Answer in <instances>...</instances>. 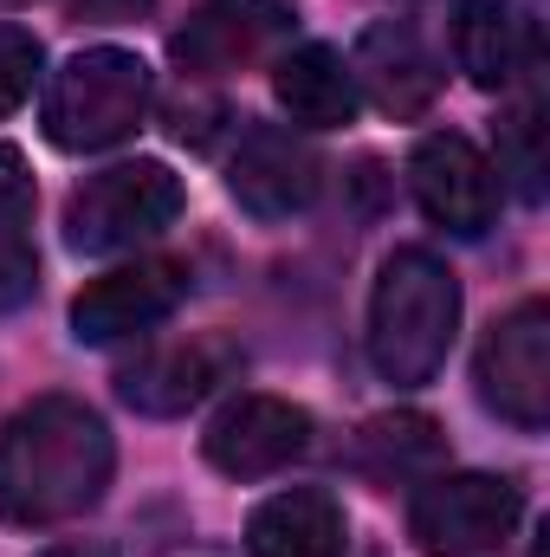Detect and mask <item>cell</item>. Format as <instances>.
Listing matches in <instances>:
<instances>
[{"label": "cell", "instance_id": "d6986e66", "mask_svg": "<svg viewBox=\"0 0 550 557\" xmlns=\"http://www.w3.org/2000/svg\"><path fill=\"white\" fill-rule=\"evenodd\" d=\"M39 39L26 33V26H0V117H13L26 98H33V85H39Z\"/></svg>", "mask_w": 550, "mask_h": 557}, {"label": "cell", "instance_id": "6da1fadb", "mask_svg": "<svg viewBox=\"0 0 550 557\" xmlns=\"http://www.w3.org/2000/svg\"><path fill=\"white\" fill-rule=\"evenodd\" d=\"M117 447L98 409L72 396H39L0 428V519L7 525H65L104 499Z\"/></svg>", "mask_w": 550, "mask_h": 557}, {"label": "cell", "instance_id": "8992f818", "mask_svg": "<svg viewBox=\"0 0 550 557\" xmlns=\"http://www.w3.org/2000/svg\"><path fill=\"white\" fill-rule=\"evenodd\" d=\"M473 383H479V403L499 421H512L525 434L545 428L550 421V305L545 298H525L518 311H505L486 331Z\"/></svg>", "mask_w": 550, "mask_h": 557}, {"label": "cell", "instance_id": "7c38bea8", "mask_svg": "<svg viewBox=\"0 0 550 557\" xmlns=\"http://www.w3.org/2000/svg\"><path fill=\"white\" fill-rule=\"evenodd\" d=\"M350 78L357 91H370V104L383 117H421L440 98V65L427 52V39L414 33V20H376L357 52H350Z\"/></svg>", "mask_w": 550, "mask_h": 557}, {"label": "cell", "instance_id": "7a4b0ae2", "mask_svg": "<svg viewBox=\"0 0 550 557\" xmlns=\"http://www.w3.org/2000/svg\"><path fill=\"white\" fill-rule=\"evenodd\" d=\"M460 331V278L427 247H396L370 292V363L383 383L421 389L440 376Z\"/></svg>", "mask_w": 550, "mask_h": 557}, {"label": "cell", "instance_id": "52a82bcc", "mask_svg": "<svg viewBox=\"0 0 550 557\" xmlns=\"http://www.w3.org/2000/svg\"><path fill=\"white\" fill-rule=\"evenodd\" d=\"M409 182H414L421 214L434 227L460 234V240H479L499 221V175H492V162L466 137H453V131H434V137L414 143Z\"/></svg>", "mask_w": 550, "mask_h": 557}, {"label": "cell", "instance_id": "5b68a950", "mask_svg": "<svg viewBox=\"0 0 550 557\" xmlns=\"http://www.w3.org/2000/svg\"><path fill=\"white\" fill-rule=\"evenodd\" d=\"M525 519V493L505 473H434L409 506V539L427 557L499 552Z\"/></svg>", "mask_w": 550, "mask_h": 557}, {"label": "cell", "instance_id": "ba28073f", "mask_svg": "<svg viewBox=\"0 0 550 557\" xmlns=\"http://www.w3.org/2000/svg\"><path fill=\"white\" fill-rule=\"evenodd\" d=\"M188 298V267L182 260H130L91 278L72 298V337L78 344H124L137 331H155L175 305Z\"/></svg>", "mask_w": 550, "mask_h": 557}, {"label": "cell", "instance_id": "277c9868", "mask_svg": "<svg viewBox=\"0 0 550 557\" xmlns=\"http://www.w3.org/2000/svg\"><path fill=\"white\" fill-rule=\"evenodd\" d=\"M182 214V175L168 162H117L72 188L65 201V240L78 253H124L155 240Z\"/></svg>", "mask_w": 550, "mask_h": 557}, {"label": "cell", "instance_id": "2e32d148", "mask_svg": "<svg viewBox=\"0 0 550 557\" xmlns=\"http://www.w3.org/2000/svg\"><path fill=\"white\" fill-rule=\"evenodd\" d=\"M273 91H278V104H285V117L304 124V131L350 124L357 117V98H363L357 78H350V59L330 52V46H291V52H278Z\"/></svg>", "mask_w": 550, "mask_h": 557}, {"label": "cell", "instance_id": "ffe728a7", "mask_svg": "<svg viewBox=\"0 0 550 557\" xmlns=\"http://www.w3.org/2000/svg\"><path fill=\"white\" fill-rule=\"evenodd\" d=\"M33 214V175L13 143H0V234H20Z\"/></svg>", "mask_w": 550, "mask_h": 557}, {"label": "cell", "instance_id": "e0dca14e", "mask_svg": "<svg viewBox=\"0 0 550 557\" xmlns=\"http://www.w3.org/2000/svg\"><path fill=\"white\" fill-rule=\"evenodd\" d=\"M363 447H370V460L383 473H414V467L440 460V428L427 416H383V421H370Z\"/></svg>", "mask_w": 550, "mask_h": 557}, {"label": "cell", "instance_id": "ac0fdd59", "mask_svg": "<svg viewBox=\"0 0 550 557\" xmlns=\"http://www.w3.org/2000/svg\"><path fill=\"white\" fill-rule=\"evenodd\" d=\"M499 175H512L525 201H545V111L538 104H518L499 124Z\"/></svg>", "mask_w": 550, "mask_h": 557}, {"label": "cell", "instance_id": "7402d4cb", "mask_svg": "<svg viewBox=\"0 0 550 557\" xmlns=\"http://www.w3.org/2000/svg\"><path fill=\"white\" fill-rule=\"evenodd\" d=\"M39 557H117V552L98 545V539H65V545H52V552H39Z\"/></svg>", "mask_w": 550, "mask_h": 557}, {"label": "cell", "instance_id": "8fae6325", "mask_svg": "<svg viewBox=\"0 0 550 557\" xmlns=\"http://www.w3.org/2000/svg\"><path fill=\"white\" fill-rule=\"evenodd\" d=\"M285 39H291L285 0H214L175 33V59L195 78H221V72H240V65L278 52Z\"/></svg>", "mask_w": 550, "mask_h": 557}, {"label": "cell", "instance_id": "9c48e42d", "mask_svg": "<svg viewBox=\"0 0 550 557\" xmlns=\"http://www.w3.org/2000/svg\"><path fill=\"white\" fill-rule=\"evenodd\" d=\"M227 188H234V201L253 221H291V214H304L317 201L324 156L311 149V137H298L285 124H260V131H247L240 149H234Z\"/></svg>", "mask_w": 550, "mask_h": 557}, {"label": "cell", "instance_id": "44dd1931", "mask_svg": "<svg viewBox=\"0 0 550 557\" xmlns=\"http://www.w3.org/2000/svg\"><path fill=\"white\" fill-rule=\"evenodd\" d=\"M33 278H39V260L20 234H0V311H13L20 298H33Z\"/></svg>", "mask_w": 550, "mask_h": 557}, {"label": "cell", "instance_id": "9a60e30c", "mask_svg": "<svg viewBox=\"0 0 550 557\" xmlns=\"http://www.w3.org/2000/svg\"><path fill=\"white\" fill-rule=\"evenodd\" d=\"M343 506L324 486H291L273 493L247 519V557H343Z\"/></svg>", "mask_w": 550, "mask_h": 557}, {"label": "cell", "instance_id": "30bf717a", "mask_svg": "<svg viewBox=\"0 0 550 557\" xmlns=\"http://www.w3.org/2000/svg\"><path fill=\"white\" fill-rule=\"evenodd\" d=\"M304 447H311V416L285 396H240L201 434L208 467L227 480H266L278 467H291Z\"/></svg>", "mask_w": 550, "mask_h": 557}, {"label": "cell", "instance_id": "4fadbf2b", "mask_svg": "<svg viewBox=\"0 0 550 557\" xmlns=\"http://www.w3.org/2000/svg\"><path fill=\"white\" fill-rule=\"evenodd\" d=\"M234 370V350L227 344H208V337H188V344H149L137 363L117 370V396L137 409V416H188L195 403H208Z\"/></svg>", "mask_w": 550, "mask_h": 557}, {"label": "cell", "instance_id": "3957f363", "mask_svg": "<svg viewBox=\"0 0 550 557\" xmlns=\"http://www.w3.org/2000/svg\"><path fill=\"white\" fill-rule=\"evenodd\" d=\"M149 98H155V78L137 52L124 46H91L78 59H65L52 72V91H46V137L72 156L85 149H111V143L137 137V124L149 117Z\"/></svg>", "mask_w": 550, "mask_h": 557}, {"label": "cell", "instance_id": "5bb4252c", "mask_svg": "<svg viewBox=\"0 0 550 557\" xmlns=\"http://www.w3.org/2000/svg\"><path fill=\"white\" fill-rule=\"evenodd\" d=\"M453 52L479 91H505L538 65V20L512 0H460L453 7Z\"/></svg>", "mask_w": 550, "mask_h": 557}]
</instances>
